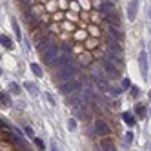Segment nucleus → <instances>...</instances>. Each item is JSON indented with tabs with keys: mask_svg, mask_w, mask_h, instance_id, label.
Masks as SVG:
<instances>
[{
	"mask_svg": "<svg viewBox=\"0 0 151 151\" xmlns=\"http://www.w3.org/2000/svg\"><path fill=\"white\" fill-rule=\"evenodd\" d=\"M24 88H26L31 95H33V96H37V95H38V89H37V86H35L33 82H26V84H24Z\"/></svg>",
	"mask_w": 151,
	"mask_h": 151,
	"instance_id": "obj_19",
	"label": "nucleus"
},
{
	"mask_svg": "<svg viewBox=\"0 0 151 151\" xmlns=\"http://www.w3.org/2000/svg\"><path fill=\"white\" fill-rule=\"evenodd\" d=\"M0 129H6V131H9V129H11V126H9L6 120H2V118H0Z\"/></svg>",
	"mask_w": 151,
	"mask_h": 151,
	"instance_id": "obj_27",
	"label": "nucleus"
},
{
	"mask_svg": "<svg viewBox=\"0 0 151 151\" xmlns=\"http://www.w3.org/2000/svg\"><path fill=\"white\" fill-rule=\"evenodd\" d=\"M137 13H138V0H131V2L127 4V18L133 22L137 18Z\"/></svg>",
	"mask_w": 151,
	"mask_h": 151,
	"instance_id": "obj_8",
	"label": "nucleus"
},
{
	"mask_svg": "<svg viewBox=\"0 0 151 151\" xmlns=\"http://www.w3.org/2000/svg\"><path fill=\"white\" fill-rule=\"evenodd\" d=\"M9 93L18 95V93H20V86H18L17 82H11V84H9Z\"/></svg>",
	"mask_w": 151,
	"mask_h": 151,
	"instance_id": "obj_21",
	"label": "nucleus"
},
{
	"mask_svg": "<svg viewBox=\"0 0 151 151\" xmlns=\"http://www.w3.org/2000/svg\"><path fill=\"white\" fill-rule=\"evenodd\" d=\"M24 131H26V135H27V137H29V138H35V131H33V129H31V127H29V126H27V127H26V129H24Z\"/></svg>",
	"mask_w": 151,
	"mask_h": 151,
	"instance_id": "obj_28",
	"label": "nucleus"
},
{
	"mask_svg": "<svg viewBox=\"0 0 151 151\" xmlns=\"http://www.w3.org/2000/svg\"><path fill=\"white\" fill-rule=\"evenodd\" d=\"M0 44H2L6 49H11L13 47V42H11V38H9L7 35H0Z\"/></svg>",
	"mask_w": 151,
	"mask_h": 151,
	"instance_id": "obj_17",
	"label": "nucleus"
},
{
	"mask_svg": "<svg viewBox=\"0 0 151 151\" xmlns=\"http://www.w3.org/2000/svg\"><path fill=\"white\" fill-rule=\"evenodd\" d=\"M95 131H96V135H100V137H109L111 127H109V124H107L106 120L96 118V120H95Z\"/></svg>",
	"mask_w": 151,
	"mask_h": 151,
	"instance_id": "obj_4",
	"label": "nucleus"
},
{
	"mask_svg": "<svg viewBox=\"0 0 151 151\" xmlns=\"http://www.w3.org/2000/svg\"><path fill=\"white\" fill-rule=\"evenodd\" d=\"M31 71H33V73L37 75V77H42V75H44V73H42V68L38 66L37 62H33V64H31Z\"/></svg>",
	"mask_w": 151,
	"mask_h": 151,
	"instance_id": "obj_20",
	"label": "nucleus"
},
{
	"mask_svg": "<svg viewBox=\"0 0 151 151\" xmlns=\"http://www.w3.org/2000/svg\"><path fill=\"white\" fill-rule=\"evenodd\" d=\"M131 95H133V96H138V95H140V91H138L137 86H131Z\"/></svg>",
	"mask_w": 151,
	"mask_h": 151,
	"instance_id": "obj_29",
	"label": "nucleus"
},
{
	"mask_svg": "<svg viewBox=\"0 0 151 151\" xmlns=\"http://www.w3.org/2000/svg\"><path fill=\"white\" fill-rule=\"evenodd\" d=\"M129 86H131V82H129L127 78H124L122 80V88H129Z\"/></svg>",
	"mask_w": 151,
	"mask_h": 151,
	"instance_id": "obj_32",
	"label": "nucleus"
},
{
	"mask_svg": "<svg viewBox=\"0 0 151 151\" xmlns=\"http://www.w3.org/2000/svg\"><path fill=\"white\" fill-rule=\"evenodd\" d=\"M13 27H15V35H17V40H22V33H20V29H18V22L13 18Z\"/></svg>",
	"mask_w": 151,
	"mask_h": 151,
	"instance_id": "obj_23",
	"label": "nucleus"
},
{
	"mask_svg": "<svg viewBox=\"0 0 151 151\" xmlns=\"http://www.w3.org/2000/svg\"><path fill=\"white\" fill-rule=\"evenodd\" d=\"M104 20H106V22L109 24V26H116V27H120V17H118V13H115V11L104 15Z\"/></svg>",
	"mask_w": 151,
	"mask_h": 151,
	"instance_id": "obj_10",
	"label": "nucleus"
},
{
	"mask_svg": "<svg viewBox=\"0 0 151 151\" xmlns=\"http://www.w3.org/2000/svg\"><path fill=\"white\" fill-rule=\"evenodd\" d=\"M51 151H58V149L55 147V144H53V146H51Z\"/></svg>",
	"mask_w": 151,
	"mask_h": 151,
	"instance_id": "obj_33",
	"label": "nucleus"
},
{
	"mask_svg": "<svg viewBox=\"0 0 151 151\" xmlns=\"http://www.w3.org/2000/svg\"><path fill=\"white\" fill-rule=\"evenodd\" d=\"M42 57H44V62H46V64L53 66V62H55L57 57H58V46H57V44H53L49 49H46L44 53H42Z\"/></svg>",
	"mask_w": 151,
	"mask_h": 151,
	"instance_id": "obj_5",
	"label": "nucleus"
},
{
	"mask_svg": "<svg viewBox=\"0 0 151 151\" xmlns=\"http://www.w3.org/2000/svg\"><path fill=\"white\" fill-rule=\"evenodd\" d=\"M100 66H102L104 73H106L109 78H115V77H118V75H120V73H118V68L115 66L111 60H107V58H100Z\"/></svg>",
	"mask_w": 151,
	"mask_h": 151,
	"instance_id": "obj_3",
	"label": "nucleus"
},
{
	"mask_svg": "<svg viewBox=\"0 0 151 151\" xmlns=\"http://www.w3.org/2000/svg\"><path fill=\"white\" fill-rule=\"evenodd\" d=\"M149 17H151V11H149Z\"/></svg>",
	"mask_w": 151,
	"mask_h": 151,
	"instance_id": "obj_35",
	"label": "nucleus"
},
{
	"mask_svg": "<svg viewBox=\"0 0 151 151\" xmlns=\"http://www.w3.org/2000/svg\"><path fill=\"white\" fill-rule=\"evenodd\" d=\"M149 99H151V91H149Z\"/></svg>",
	"mask_w": 151,
	"mask_h": 151,
	"instance_id": "obj_34",
	"label": "nucleus"
},
{
	"mask_svg": "<svg viewBox=\"0 0 151 151\" xmlns=\"http://www.w3.org/2000/svg\"><path fill=\"white\" fill-rule=\"evenodd\" d=\"M0 73H2V69H0Z\"/></svg>",
	"mask_w": 151,
	"mask_h": 151,
	"instance_id": "obj_36",
	"label": "nucleus"
},
{
	"mask_svg": "<svg viewBox=\"0 0 151 151\" xmlns=\"http://www.w3.org/2000/svg\"><path fill=\"white\" fill-rule=\"evenodd\" d=\"M138 66H140V73H142V77L147 78V55H146V51H140V55H138Z\"/></svg>",
	"mask_w": 151,
	"mask_h": 151,
	"instance_id": "obj_6",
	"label": "nucleus"
},
{
	"mask_svg": "<svg viewBox=\"0 0 151 151\" xmlns=\"http://www.w3.org/2000/svg\"><path fill=\"white\" fill-rule=\"evenodd\" d=\"M68 129L69 131H75V129H77V120H75V118H69L68 120Z\"/></svg>",
	"mask_w": 151,
	"mask_h": 151,
	"instance_id": "obj_24",
	"label": "nucleus"
},
{
	"mask_svg": "<svg viewBox=\"0 0 151 151\" xmlns=\"http://www.w3.org/2000/svg\"><path fill=\"white\" fill-rule=\"evenodd\" d=\"M122 120H124V124H126V126L133 127V126H135V122H137V118H135V115H131L129 111H126V113H122Z\"/></svg>",
	"mask_w": 151,
	"mask_h": 151,
	"instance_id": "obj_14",
	"label": "nucleus"
},
{
	"mask_svg": "<svg viewBox=\"0 0 151 151\" xmlns=\"http://www.w3.org/2000/svg\"><path fill=\"white\" fill-rule=\"evenodd\" d=\"M69 62H73V57L68 55V53H62V55L57 57V60L53 62V66H57V68H64V66H68Z\"/></svg>",
	"mask_w": 151,
	"mask_h": 151,
	"instance_id": "obj_7",
	"label": "nucleus"
},
{
	"mask_svg": "<svg viewBox=\"0 0 151 151\" xmlns=\"http://www.w3.org/2000/svg\"><path fill=\"white\" fill-rule=\"evenodd\" d=\"M62 51H64V53H68V55H71V46L64 44V46H62Z\"/></svg>",
	"mask_w": 151,
	"mask_h": 151,
	"instance_id": "obj_30",
	"label": "nucleus"
},
{
	"mask_svg": "<svg viewBox=\"0 0 151 151\" xmlns=\"http://www.w3.org/2000/svg\"><path fill=\"white\" fill-rule=\"evenodd\" d=\"M135 115H137L138 118H144V116H146V106H144V104H137V106H135Z\"/></svg>",
	"mask_w": 151,
	"mask_h": 151,
	"instance_id": "obj_18",
	"label": "nucleus"
},
{
	"mask_svg": "<svg viewBox=\"0 0 151 151\" xmlns=\"http://www.w3.org/2000/svg\"><path fill=\"white\" fill-rule=\"evenodd\" d=\"M0 102H2V106H6V107L11 106V96H9V93L0 91Z\"/></svg>",
	"mask_w": 151,
	"mask_h": 151,
	"instance_id": "obj_16",
	"label": "nucleus"
},
{
	"mask_svg": "<svg viewBox=\"0 0 151 151\" xmlns=\"http://www.w3.org/2000/svg\"><path fill=\"white\" fill-rule=\"evenodd\" d=\"M100 147L102 151H116V146H115V140L111 137H102V142H100Z\"/></svg>",
	"mask_w": 151,
	"mask_h": 151,
	"instance_id": "obj_9",
	"label": "nucleus"
},
{
	"mask_svg": "<svg viewBox=\"0 0 151 151\" xmlns=\"http://www.w3.org/2000/svg\"><path fill=\"white\" fill-rule=\"evenodd\" d=\"M107 33H109L115 40H118V42H122V40H124L122 29H120V27H116V26H107Z\"/></svg>",
	"mask_w": 151,
	"mask_h": 151,
	"instance_id": "obj_11",
	"label": "nucleus"
},
{
	"mask_svg": "<svg viewBox=\"0 0 151 151\" xmlns=\"http://www.w3.org/2000/svg\"><path fill=\"white\" fill-rule=\"evenodd\" d=\"M106 58H107V60H111V62L115 64V66H116V64H122V58H120V55L116 57V53H113V51H107V53H106Z\"/></svg>",
	"mask_w": 151,
	"mask_h": 151,
	"instance_id": "obj_15",
	"label": "nucleus"
},
{
	"mask_svg": "<svg viewBox=\"0 0 151 151\" xmlns=\"http://www.w3.org/2000/svg\"><path fill=\"white\" fill-rule=\"evenodd\" d=\"M33 144H35V147H37V149H40V151L46 147V146H44V140H42V138H37V137L33 138Z\"/></svg>",
	"mask_w": 151,
	"mask_h": 151,
	"instance_id": "obj_22",
	"label": "nucleus"
},
{
	"mask_svg": "<svg viewBox=\"0 0 151 151\" xmlns=\"http://www.w3.org/2000/svg\"><path fill=\"white\" fill-rule=\"evenodd\" d=\"M100 13L102 15H107V13H111V11H115V4L111 2V0H104V2L100 4Z\"/></svg>",
	"mask_w": 151,
	"mask_h": 151,
	"instance_id": "obj_12",
	"label": "nucleus"
},
{
	"mask_svg": "<svg viewBox=\"0 0 151 151\" xmlns=\"http://www.w3.org/2000/svg\"><path fill=\"white\" fill-rule=\"evenodd\" d=\"M124 142H126V146H129V144L133 142V133H131V131H127V133H126V137H124Z\"/></svg>",
	"mask_w": 151,
	"mask_h": 151,
	"instance_id": "obj_25",
	"label": "nucleus"
},
{
	"mask_svg": "<svg viewBox=\"0 0 151 151\" xmlns=\"http://www.w3.org/2000/svg\"><path fill=\"white\" fill-rule=\"evenodd\" d=\"M80 89H82V84H80L78 80H75V78H71V80H66V82H62V84L58 86V91H60L62 95L77 93V91H80Z\"/></svg>",
	"mask_w": 151,
	"mask_h": 151,
	"instance_id": "obj_2",
	"label": "nucleus"
},
{
	"mask_svg": "<svg viewBox=\"0 0 151 151\" xmlns=\"http://www.w3.org/2000/svg\"><path fill=\"white\" fill-rule=\"evenodd\" d=\"M78 73V66L75 62H69L68 66H64V68H58L57 69V75H55V78H57V82H66V80H71V78H75V75Z\"/></svg>",
	"mask_w": 151,
	"mask_h": 151,
	"instance_id": "obj_1",
	"label": "nucleus"
},
{
	"mask_svg": "<svg viewBox=\"0 0 151 151\" xmlns=\"http://www.w3.org/2000/svg\"><path fill=\"white\" fill-rule=\"evenodd\" d=\"M46 96H47V100H49V104H51V106H55V104H57V102H55V99H53V96H51L49 93H47Z\"/></svg>",
	"mask_w": 151,
	"mask_h": 151,
	"instance_id": "obj_31",
	"label": "nucleus"
},
{
	"mask_svg": "<svg viewBox=\"0 0 151 151\" xmlns=\"http://www.w3.org/2000/svg\"><path fill=\"white\" fill-rule=\"evenodd\" d=\"M109 93H111L113 96H118V95H120V93H122V88H120V86H115V88H113V89H109Z\"/></svg>",
	"mask_w": 151,
	"mask_h": 151,
	"instance_id": "obj_26",
	"label": "nucleus"
},
{
	"mask_svg": "<svg viewBox=\"0 0 151 151\" xmlns=\"http://www.w3.org/2000/svg\"><path fill=\"white\" fill-rule=\"evenodd\" d=\"M53 46V42L49 40V37H44V38H38V51L44 53L46 49H49Z\"/></svg>",
	"mask_w": 151,
	"mask_h": 151,
	"instance_id": "obj_13",
	"label": "nucleus"
}]
</instances>
